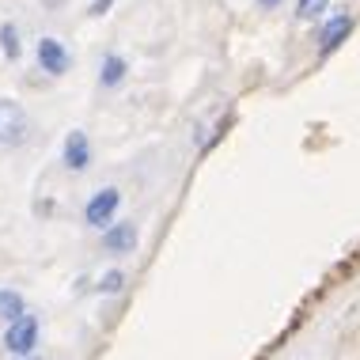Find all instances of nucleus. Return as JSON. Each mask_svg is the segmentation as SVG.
<instances>
[{"mask_svg": "<svg viewBox=\"0 0 360 360\" xmlns=\"http://www.w3.org/2000/svg\"><path fill=\"white\" fill-rule=\"evenodd\" d=\"M137 243H141V231H137V224H129V220H114L110 228L103 231V250L110 258L133 255V250H137Z\"/></svg>", "mask_w": 360, "mask_h": 360, "instance_id": "nucleus-6", "label": "nucleus"}, {"mask_svg": "<svg viewBox=\"0 0 360 360\" xmlns=\"http://www.w3.org/2000/svg\"><path fill=\"white\" fill-rule=\"evenodd\" d=\"M0 50H4L8 61H19V57H23V38H19L15 23H0Z\"/></svg>", "mask_w": 360, "mask_h": 360, "instance_id": "nucleus-11", "label": "nucleus"}, {"mask_svg": "<svg viewBox=\"0 0 360 360\" xmlns=\"http://www.w3.org/2000/svg\"><path fill=\"white\" fill-rule=\"evenodd\" d=\"M125 76H129V61H125L122 53H106L103 65H99V87L114 91V87L125 84Z\"/></svg>", "mask_w": 360, "mask_h": 360, "instance_id": "nucleus-8", "label": "nucleus"}, {"mask_svg": "<svg viewBox=\"0 0 360 360\" xmlns=\"http://www.w3.org/2000/svg\"><path fill=\"white\" fill-rule=\"evenodd\" d=\"M118 209H122V190L118 186H103V190H95L91 198H87L84 224L91 231H106L114 224V217H118Z\"/></svg>", "mask_w": 360, "mask_h": 360, "instance_id": "nucleus-3", "label": "nucleus"}, {"mask_svg": "<svg viewBox=\"0 0 360 360\" xmlns=\"http://www.w3.org/2000/svg\"><path fill=\"white\" fill-rule=\"evenodd\" d=\"M61 163H65V171H72V174H84L91 167V137H87L84 129H72L69 137H65Z\"/></svg>", "mask_w": 360, "mask_h": 360, "instance_id": "nucleus-7", "label": "nucleus"}, {"mask_svg": "<svg viewBox=\"0 0 360 360\" xmlns=\"http://www.w3.org/2000/svg\"><path fill=\"white\" fill-rule=\"evenodd\" d=\"M0 345H4V353H8V356L38 353V345H42V319H38L34 311L19 315L15 323H8L4 330H0Z\"/></svg>", "mask_w": 360, "mask_h": 360, "instance_id": "nucleus-1", "label": "nucleus"}, {"mask_svg": "<svg viewBox=\"0 0 360 360\" xmlns=\"http://www.w3.org/2000/svg\"><path fill=\"white\" fill-rule=\"evenodd\" d=\"M330 0H296V19L300 23H315V19H326Z\"/></svg>", "mask_w": 360, "mask_h": 360, "instance_id": "nucleus-12", "label": "nucleus"}, {"mask_svg": "<svg viewBox=\"0 0 360 360\" xmlns=\"http://www.w3.org/2000/svg\"><path fill=\"white\" fill-rule=\"evenodd\" d=\"M31 141V118L15 99H0V148H23Z\"/></svg>", "mask_w": 360, "mask_h": 360, "instance_id": "nucleus-2", "label": "nucleus"}, {"mask_svg": "<svg viewBox=\"0 0 360 360\" xmlns=\"http://www.w3.org/2000/svg\"><path fill=\"white\" fill-rule=\"evenodd\" d=\"M8 360H46L42 353H27V356H8Z\"/></svg>", "mask_w": 360, "mask_h": 360, "instance_id": "nucleus-15", "label": "nucleus"}, {"mask_svg": "<svg viewBox=\"0 0 360 360\" xmlns=\"http://www.w3.org/2000/svg\"><path fill=\"white\" fill-rule=\"evenodd\" d=\"M110 8H114V0H91V8H87V12H91V15H106Z\"/></svg>", "mask_w": 360, "mask_h": 360, "instance_id": "nucleus-13", "label": "nucleus"}, {"mask_svg": "<svg viewBox=\"0 0 360 360\" xmlns=\"http://www.w3.org/2000/svg\"><path fill=\"white\" fill-rule=\"evenodd\" d=\"M277 4H285V0H258V8H266V12H274Z\"/></svg>", "mask_w": 360, "mask_h": 360, "instance_id": "nucleus-14", "label": "nucleus"}, {"mask_svg": "<svg viewBox=\"0 0 360 360\" xmlns=\"http://www.w3.org/2000/svg\"><path fill=\"white\" fill-rule=\"evenodd\" d=\"M125 285H129V277H125V269L122 266H110V269H103L99 277H95V285L91 292L95 296H122Z\"/></svg>", "mask_w": 360, "mask_h": 360, "instance_id": "nucleus-10", "label": "nucleus"}, {"mask_svg": "<svg viewBox=\"0 0 360 360\" xmlns=\"http://www.w3.org/2000/svg\"><path fill=\"white\" fill-rule=\"evenodd\" d=\"M27 296L19 288H0V326H8V323H15L19 315H27Z\"/></svg>", "mask_w": 360, "mask_h": 360, "instance_id": "nucleus-9", "label": "nucleus"}, {"mask_svg": "<svg viewBox=\"0 0 360 360\" xmlns=\"http://www.w3.org/2000/svg\"><path fill=\"white\" fill-rule=\"evenodd\" d=\"M34 61H38V69H42L46 76H65L72 69V53L65 50V42H57V38H38V46H34Z\"/></svg>", "mask_w": 360, "mask_h": 360, "instance_id": "nucleus-5", "label": "nucleus"}, {"mask_svg": "<svg viewBox=\"0 0 360 360\" xmlns=\"http://www.w3.org/2000/svg\"><path fill=\"white\" fill-rule=\"evenodd\" d=\"M356 31V19L349 15V12H334V15H326L323 23H319V34H315V46H319V57H330V53H338L342 46L349 42V34Z\"/></svg>", "mask_w": 360, "mask_h": 360, "instance_id": "nucleus-4", "label": "nucleus"}]
</instances>
